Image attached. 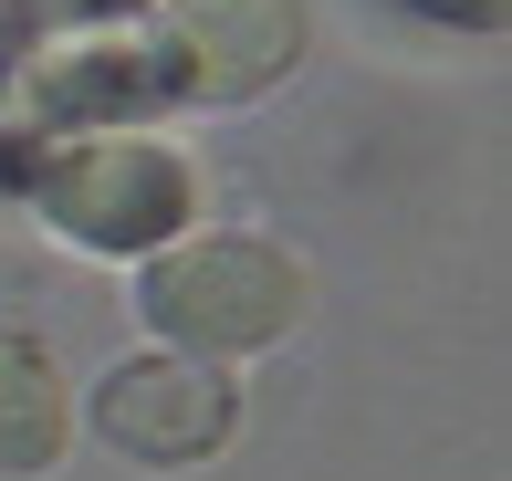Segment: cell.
<instances>
[{
    "instance_id": "1",
    "label": "cell",
    "mask_w": 512,
    "mask_h": 481,
    "mask_svg": "<svg viewBox=\"0 0 512 481\" xmlns=\"http://www.w3.org/2000/svg\"><path fill=\"white\" fill-rule=\"evenodd\" d=\"M304 262L251 231H178L168 251L136 262V314L168 356H199V366H241V356H272L293 325H304Z\"/></svg>"
},
{
    "instance_id": "2",
    "label": "cell",
    "mask_w": 512,
    "mask_h": 481,
    "mask_svg": "<svg viewBox=\"0 0 512 481\" xmlns=\"http://www.w3.org/2000/svg\"><path fill=\"white\" fill-rule=\"evenodd\" d=\"M32 210L74 251L147 262V251H168L199 220V168L147 126H95V136H63L32 168Z\"/></svg>"
},
{
    "instance_id": "3",
    "label": "cell",
    "mask_w": 512,
    "mask_h": 481,
    "mask_svg": "<svg viewBox=\"0 0 512 481\" xmlns=\"http://www.w3.org/2000/svg\"><path fill=\"white\" fill-rule=\"evenodd\" d=\"M84 419H95V440L115 461H136V471H199V461H220L230 429H241V377L147 346V356H126V366L95 377Z\"/></svg>"
},
{
    "instance_id": "4",
    "label": "cell",
    "mask_w": 512,
    "mask_h": 481,
    "mask_svg": "<svg viewBox=\"0 0 512 481\" xmlns=\"http://www.w3.org/2000/svg\"><path fill=\"white\" fill-rule=\"evenodd\" d=\"M304 0H157L147 63L168 95L199 105H251L304 63Z\"/></svg>"
},
{
    "instance_id": "5",
    "label": "cell",
    "mask_w": 512,
    "mask_h": 481,
    "mask_svg": "<svg viewBox=\"0 0 512 481\" xmlns=\"http://www.w3.org/2000/svg\"><path fill=\"white\" fill-rule=\"evenodd\" d=\"M74 440V398H63V366L42 335L0 325V481H42Z\"/></svg>"
},
{
    "instance_id": "6",
    "label": "cell",
    "mask_w": 512,
    "mask_h": 481,
    "mask_svg": "<svg viewBox=\"0 0 512 481\" xmlns=\"http://www.w3.org/2000/svg\"><path fill=\"white\" fill-rule=\"evenodd\" d=\"M147 84H157L147 53H126V42H84V53H63V63L32 74V105L53 126H84V136H95V126H126V105L147 95Z\"/></svg>"
},
{
    "instance_id": "7",
    "label": "cell",
    "mask_w": 512,
    "mask_h": 481,
    "mask_svg": "<svg viewBox=\"0 0 512 481\" xmlns=\"http://www.w3.org/2000/svg\"><path fill=\"white\" fill-rule=\"evenodd\" d=\"M418 21H439V32H502V11L512 0H408Z\"/></svg>"
}]
</instances>
